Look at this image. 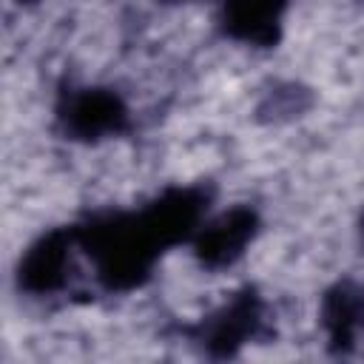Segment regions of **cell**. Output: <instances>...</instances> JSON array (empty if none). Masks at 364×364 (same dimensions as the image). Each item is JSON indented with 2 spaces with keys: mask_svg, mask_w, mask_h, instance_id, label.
<instances>
[{
  "mask_svg": "<svg viewBox=\"0 0 364 364\" xmlns=\"http://www.w3.org/2000/svg\"><path fill=\"white\" fill-rule=\"evenodd\" d=\"M287 0H225V28L256 46H270L279 37V20Z\"/></svg>",
  "mask_w": 364,
  "mask_h": 364,
  "instance_id": "obj_1",
  "label": "cell"
},
{
  "mask_svg": "<svg viewBox=\"0 0 364 364\" xmlns=\"http://www.w3.org/2000/svg\"><path fill=\"white\" fill-rule=\"evenodd\" d=\"M125 125V105L117 94L108 91H85L68 108V128L77 136H102L119 131Z\"/></svg>",
  "mask_w": 364,
  "mask_h": 364,
  "instance_id": "obj_2",
  "label": "cell"
},
{
  "mask_svg": "<svg viewBox=\"0 0 364 364\" xmlns=\"http://www.w3.org/2000/svg\"><path fill=\"white\" fill-rule=\"evenodd\" d=\"M253 225H256V216L250 210H233L219 222H213L210 228H205L196 245L202 262L208 264L233 262L242 253L245 242L253 236Z\"/></svg>",
  "mask_w": 364,
  "mask_h": 364,
  "instance_id": "obj_3",
  "label": "cell"
},
{
  "mask_svg": "<svg viewBox=\"0 0 364 364\" xmlns=\"http://www.w3.org/2000/svg\"><path fill=\"white\" fill-rule=\"evenodd\" d=\"M68 242L63 233H51L46 239H40L23 259L20 264V282L28 290H51L63 282V270H65V259H68Z\"/></svg>",
  "mask_w": 364,
  "mask_h": 364,
  "instance_id": "obj_4",
  "label": "cell"
}]
</instances>
